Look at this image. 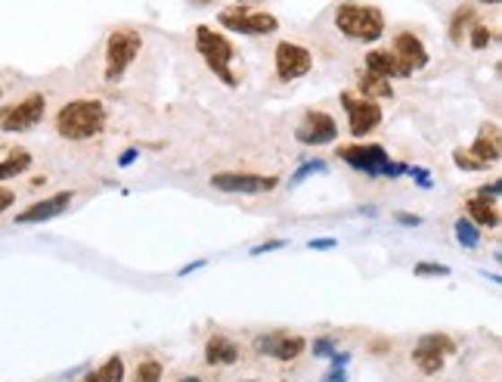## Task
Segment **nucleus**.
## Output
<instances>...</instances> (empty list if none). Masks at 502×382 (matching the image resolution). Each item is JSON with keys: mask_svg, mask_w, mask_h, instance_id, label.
Here are the masks:
<instances>
[{"mask_svg": "<svg viewBox=\"0 0 502 382\" xmlns=\"http://www.w3.org/2000/svg\"><path fill=\"white\" fill-rule=\"evenodd\" d=\"M456 240L462 243V249H474L480 243V230L474 227L469 218H459L456 221Z\"/></svg>", "mask_w": 502, "mask_h": 382, "instance_id": "nucleus-24", "label": "nucleus"}, {"mask_svg": "<svg viewBox=\"0 0 502 382\" xmlns=\"http://www.w3.org/2000/svg\"><path fill=\"white\" fill-rule=\"evenodd\" d=\"M366 72L382 75V78H410L412 69L397 57L394 50H369L366 53Z\"/></svg>", "mask_w": 502, "mask_h": 382, "instance_id": "nucleus-16", "label": "nucleus"}, {"mask_svg": "<svg viewBox=\"0 0 502 382\" xmlns=\"http://www.w3.org/2000/svg\"><path fill=\"white\" fill-rule=\"evenodd\" d=\"M177 382H202L198 377H183V379H177Z\"/></svg>", "mask_w": 502, "mask_h": 382, "instance_id": "nucleus-39", "label": "nucleus"}, {"mask_svg": "<svg viewBox=\"0 0 502 382\" xmlns=\"http://www.w3.org/2000/svg\"><path fill=\"white\" fill-rule=\"evenodd\" d=\"M313 354H316V358H332V354H335L332 339H316V342H313Z\"/></svg>", "mask_w": 502, "mask_h": 382, "instance_id": "nucleus-29", "label": "nucleus"}, {"mask_svg": "<svg viewBox=\"0 0 502 382\" xmlns=\"http://www.w3.org/2000/svg\"><path fill=\"white\" fill-rule=\"evenodd\" d=\"M31 168V153L22 147H13L10 153L0 159V181H13V177L25 174Z\"/></svg>", "mask_w": 502, "mask_h": 382, "instance_id": "nucleus-20", "label": "nucleus"}, {"mask_svg": "<svg viewBox=\"0 0 502 382\" xmlns=\"http://www.w3.org/2000/svg\"><path fill=\"white\" fill-rule=\"evenodd\" d=\"M13 202H16V193L13 190H0V211H6Z\"/></svg>", "mask_w": 502, "mask_h": 382, "instance_id": "nucleus-32", "label": "nucleus"}, {"mask_svg": "<svg viewBox=\"0 0 502 382\" xmlns=\"http://www.w3.org/2000/svg\"><path fill=\"white\" fill-rule=\"evenodd\" d=\"M357 87H360V93L366 100H391V97H394V87H391V81L382 78V75H373V72L360 75V78H357Z\"/></svg>", "mask_w": 502, "mask_h": 382, "instance_id": "nucleus-22", "label": "nucleus"}, {"mask_svg": "<svg viewBox=\"0 0 502 382\" xmlns=\"http://www.w3.org/2000/svg\"><path fill=\"white\" fill-rule=\"evenodd\" d=\"M44 112H47L44 93H29V97H22L19 103L6 106L4 112H0V131L25 134V131H31L34 125L44 121Z\"/></svg>", "mask_w": 502, "mask_h": 382, "instance_id": "nucleus-7", "label": "nucleus"}, {"mask_svg": "<svg viewBox=\"0 0 502 382\" xmlns=\"http://www.w3.org/2000/svg\"><path fill=\"white\" fill-rule=\"evenodd\" d=\"M335 29L350 40L373 44L384 35V13L366 4H341L335 10Z\"/></svg>", "mask_w": 502, "mask_h": 382, "instance_id": "nucleus-3", "label": "nucleus"}, {"mask_svg": "<svg viewBox=\"0 0 502 382\" xmlns=\"http://www.w3.org/2000/svg\"><path fill=\"white\" fill-rule=\"evenodd\" d=\"M196 50H198V57L205 59V66H208V69L217 75L220 84L239 87V75L233 72L236 47H233L224 35H220V31H215L211 25H198V29H196Z\"/></svg>", "mask_w": 502, "mask_h": 382, "instance_id": "nucleus-2", "label": "nucleus"}, {"mask_svg": "<svg viewBox=\"0 0 502 382\" xmlns=\"http://www.w3.org/2000/svg\"><path fill=\"white\" fill-rule=\"evenodd\" d=\"M260 354H267V358H277V360H295L301 358V354L307 351V339L301 336H288V333H270V336H260L258 342H254Z\"/></svg>", "mask_w": 502, "mask_h": 382, "instance_id": "nucleus-13", "label": "nucleus"}, {"mask_svg": "<svg viewBox=\"0 0 502 382\" xmlns=\"http://www.w3.org/2000/svg\"><path fill=\"white\" fill-rule=\"evenodd\" d=\"M192 4H198V6H205V4H211V0H192Z\"/></svg>", "mask_w": 502, "mask_h": 382, "instance_id": "nucleus-40", "label": "nucleus"}, {"mask_svg": "<svg viewBox=\"0 0 502 382\" xmlns=\"http://www.w3.org/2000/svg\"><path fill=\"white\" fill-rule=\"evenodd\" d=\"M478 22V13H474V6L462 4L456 13L450 16V29H446V35H450L453 44H462V38L471 31V25Z\"/></svg>", "mask_w": 502, "mask_h": 382, "instance_id": "nucleus-21", "label": "nucleus"}, {"mask_svg": "<svg viewBox=\"0 0 502 382\" xmlns=\"http://www.w3.org/2000/svg\"><path fill=\"white\" fill-rule=\"evenodd\" d=\"M391 50H394L412 72H418V69L428 66V50H425L422 38L412 35V31H401V35L394 38V44H391Z\"/></svg>", "mask_w": 502, "mask_h": 382, "instance_id": "nucleus-17", "label": "nucleus"}, {"mask_svg": "<svg viewBox=\"0 0 502 382\" xmlns=\"http://www.w3.org/2000/svg\"><path fill=\"white\" fill-rule=\"evenodd\" d=\"M134 159H137V149H128V153L121 155V165H130V162H134Z\"/></svg>", "mask_w": 502, "mask_h": 382, "instance_id": "nucleus-38", "label": "nucleus"}, {"mask_svg": "<svg viewBox=\"0 0 502 382\" xmlns=\"http://www.w3.org/2000/svg\"><path fill=\"white\" fill-rule=\"evenodd\" d=\"M313 172H326V165H322L320 159H316V162H307V165H301V168H298V174H295V181H292V183H301V181H304V177H311Z\"/></svg>", "mask_w": 502, "mask_h": 382, "instance_id": "nucleus-28", "label": "nucleus"}, {"mask_svg": "<svg viewBox=\"0 0 502 382\" xmlns=\"http://www.w3.org/2000/svg\"><path fill=\"white\" fill-rule=\"evenodd\" d=\"M211 187L220 193H242V196H258L270 193L279 187L277 174H251V172H220L211 177Z\"/></svg>", "mask_w": 502, "mask_h": 382, "instance_id": "nucleus-9", "label": "nucleus"}, {"mask_svg": "<svg viewBox=\"0 0 502 382\" xmlns=\"http://www.w3.org/2000/svg\"><path fill=\"white\" fill-rule=\"evenodd\" d=\"M326 382H348V373H345V367H335L332 373L326 377Z\"/></svg>", "mask_w": 502, "mask_h": 382, "instance_id": "nucleus-35", "label": "nucleus"}, {"mask_svg": "<svg viewBox=\"0 0 502 382\" xmlns=\"http://www.w3.org/2000/svg\"><path fill=\"white\" fill-rule=\"evenodd\" d=\"M162 364L158 360H140L134 370V382H162Z\"/></svg>", "mask_w": 502, "mask_h": 382, "instance_id": "nucleus-25", "label": "nucleus"}, {"mask_svg": "<svg viewBox=\"0 0 502 382\" xmlns=\"http://www.w3.org/2000/svg\"><path fill=\"white\" fill-rule=\"evenodd\" d=\"M205 360L211 367H233L239 360V342H233L224 333H215V336L205 342Z\"/></svg>", "mask_w": 502, "mask_h": 382, "instance_id": "nucleus-18", "label": "nucleus"}, {"mask_svg": "<svg viewBox=\"0 0 502 382\" xmlns=\"http://www.w3.org/2000/svg\"><path fill=\"white\" fill-rule=\"evenodd\" d=\"M453 159H456V165H462V168H484V165H478V162H474L471 155H465V153H453Z\"/></svg>", "mask_w": 502, "mask_h": 382, "instance_id": "nucleus-31", "label": "nucleus"}, {"mask_svg": "<svg viewBox=\"0 0 502 382\" xmlns=\"http://www.w3.org/2000/svg\"><path fill=\"white\" fill-rule=\"evenodd\" d=\"M480 4H490V6H497V4H499V0H480Z\"/></svg>", "mask_w": 502, "mask_h": 382, "instance_id": "nucleus-41", "label": "nucleus"}, {"mask_svg": "<svg viewBox=\"0 0 502 382\" xmlns=\"http://www.w3.org/2000/svg\"><path fill=\"white\" fill-rule=\"evenodd\" d=\"M295 138H298V143H304V147H322V143H332L339 138V125H335V119L329 112L311 109V112H304V119H301Z\"/></svg>", "mask_w": 502, "mask_h": 382, "instance_id": "nucleus-12", "label": "nucleus"}, {"mask_svg": "<svg viewBox=\"0 0 502 382\" xmlns=\"http://www.w3.org/2000/svg\"><path fill=\"white\" fill-rule=\"evenodd\" d=\"M106 106L100 100H72L57 112V134L72 143L91 140L106 128Z\"/></svg>", "mask_w": 502, "mask_h": 382, "instance_id": "nucleus-1", "label": "nucleus"}, {"mask_svg": "<svg viewBox=\"0 0 502 382\" xmlns=\"http://www.w3.org/2000/svg\"><path fill=\"white\" fill-rule=\"evenodd\" d=\"M143 50V35L137 29H115L106 38V81H121Z\"/></svg>", "mask_w": 502, "mask_h": 382, "instance_id": "nucleus-5", "label": "nucleus"}, {"mask_svg": "<svg viewBox=\"0 0 502 382\" xmlns=\"http://www.w3.org/2000/svg\"><path fill=\"white\" fill-rule=\"evenodd\" d=\"M277 78L279 81H298L313 69V57L304 44L295 40H279L277 44Z\"/></svg>", "mask_w": 502, "mask_h": 382, "instance_id": "nucleus-11", "label": "nucleus"}, {"mask_svg": "<svg viewBox=\"0 0 502 382\" xmlns=\"http://www.w3.org/2000/svg\"><path fill=\"white\" fill-rule=\"evenodd\" d=\"M332 245H335V240H313L311 249H332Z\"/></svg>", "mask_w": 502, "mask_h": 382, "instance_id": "nucleus-37", "label": "nucleus"}, {"mask_svg": "<svg viewBox=\"0 0 502 382\" xmlns=\"http://www.w3.org/2000/svg\"><path fill=\"white\" fill-rule=\"evenodd\" d=\"M335 153H339V159H345L350 168H357L366 177H401L410 172L401 162H391L388 149L378 147V143H363V147L348 143V147H339Z\"/></svg>", "mask_w": 502, "mask_h": 382, "instance_id": "nucleus-4", "label": "nucleus"}, {"mask_svg": "<svg viewBox=\"0 0 502 382\" xmlns=\"http://www.w3.org/2000/svg\"><path fill=\"white\" fill-rule=\"evenodd\" d=\"M418 277H450V268L446 264H431V262H418L416 264Z\"/></svg>", "mask_w": 502, "mask_h": 382, "instance_id": "nucleus-27", "label": "nucleus"}, {"mask_svg": "<svg viewBox=\"0 0 502 382\" xmlns=\"http://www.w3.org/2000/svg\"><path fill=\"white\" fill-rule=\"evenodd\" d=\"M490 40H493V31L487 29L484 22H474L471 25V47H474V50H484Z\"/></svg>", "mask_w": 502, "mask_h": 382, "instance_id": "nucleus-26", "label": "nucleus"}, {"mask_svg": "<svg viewBox=\"0 0 502 382\" xmlns=\"http://www.w3.org/2000/svg\"><path fill=\"white\" fill-rule=\"evenodd\" d=\"M480 196H490V200H499V181H493L490 187H480Z\"/></svg>", "mask_w": 502, "mask_h": 382, "instance_id": "nucleus-36", "label": "nucleus"}, {"mask_svg": "<svg viewBox=\"0 0 502 382\" xmlns=\"http://www.w3.org/2000/svg\"><path fill=\"white\" fill-rule=\"evenodd\" d=\"M450 354H456V342H453L446 333H425L416 342V348H412V364H416L425 377H435V373L444 370Z\"/></svg>", "mask_w": 502, "mask_h": 382, "instance_id": "nucleus-8", "label": "nucleus"}, {"mask_svg": "<svg viewBox=\"0 0 502 382\" xmlns=\"http://www.w3.org/2000/svg\"><path fill=\"white\" fill-rule=\"evenodd\" d=\"M0 97H4V91H0Z\"/></svg>", "mask_w": 502, "mask_h": 382, "instance_id": "nucleus-42", "label": "nucleus"}, {"mask_svg": "<svg viewBox=\"0 0 502 382\" xmlns=\"http://www.w3.org/2000/svg\"><path fill=\"white\" fill-rule=\"evenodd\" d=\"M84 382H125V360L115 354V358H109L106 364H100L96 370L87 373Z\"/></svg>", "mask_w": 502, "mask_h": 382, "instance_id": "nucleus-23", "label": "nucleus"}, {"mask_svg": "<svg viewBox=\"0 0 502 382\" xmlns=\"http://www.w3.org/2000/svg\"><path fill=\"white\" fill-rule=\"evenodd\" d=\"M410 174H412V177H416V181H418V183H422V187H425V190H428V187H431V177H428V172H425V168H412V172H410Z\"/></svg>", "mask_w": 502, "mask_h": 382, "instance_id": "nucleus-33", "label": "nucleus"}, {"mask_svg": "<svg viewBox=\"0 0 502 382\" xmlns=\"http://www.w3.org/2000/svg\"><path fill=\"white\" fill-rule=\"evenodd\" d=\"M471 159L478 162V165H493V162H499V155H502V138H499V128L493 125H484L480 128V134L474 138L471 143Z\"/></svg>", "mask_w": 502, "mask_h": 382, "instance_id": "nucleus-15", "label": "nucleus"}, {"mask_svg": "<svg viewBox=\"0 0 502 382\" xmlns=\"http://www.w3.org/2000/svg\"><path fill=\"white\" fill-rule=\"evenodd\" d=\"M341 106L348 109V121H350V134L354 138H366L373 134L378 125H382V106L375 100L357 97V93L345 91L341 93Z\"/></svg>", "mask_w": 502, "mask_h": 382, "instance_id": "nucleus-10", "label": "nucleus"}, {"mask_svg": "<svg viewBox=\"0 0 502 382\" xmlns=\"http://www.w3.org/2000/svg\"><path fill=\"white\" fill-rule=\"evenodd\" d=\"M469 221L474 227H499V209H497V200H487V196H471L469 200Z\"/></svg>", "mask_w": 502, "mask_h": 382, "instance_id": "nucleus-19", "label": "nucleus"}, {"mask_svg": "<svg viewBox=\"0 0 502 382\" xmlns=\"http://www.w3.org/2000/svg\"><path fill=\"white\" fill-rule=\"evenodd\" d=\"M217 22L224 25V29L239 31V35H251V38L273 35V31L279 29V19L277 16H270V13H264V10H251V6H245V4L220 10Z\"/></svg>", "mask_w": 502, "mask_h": 382, "instance_id": "nucleus-6", "label": "nucleus"}, {"mask_svg": "<svg viewBox=\"0 0 502 382\" xmlns=\"http://www.w3.org/2000/svg\"><path fill=\"white\" fill-rule=\"evenodd\" d=\"M286 240H273V243H260L258 249H251V255H260V252H277V249H283Z\"/></svg>", "mask_w": 502, "mask_h": 382, "instance_id": "nucleus-30", "label": "nucleus"}, {"mask_svg": "<svg viewBox=\"0 0 502 382\" xmlns=\"http://www.w3.org/2000/svg\"><path fill=\"white\" fill-rule=\"evenodd\" d=\"M397 221L407 224V227H416V224H422V218H418V215H407V211H401V215H397Z\"/></svg>", "mask_w": 502, "mask_h": 382, "instance_id": "nucleus-34", "label": "nucleus"}, {"mask_svg": "<svg viewBox=\"0 0 502 382\" xmlns=\"http://www.w3.org/2000/svg\"><path fill=\"white\" fill-rule=\"evenodd\" d=\"M72 200H75V193H53V196H47V200H38V202H31L29 209L25 211H19L16 215V224H44V221H53V218H59L63 211L72 206Z\"/></svg>", "mask_w": 502, "mask_h": 382, "instance_id": "nucleus-14", "label": "nucleus"}]
</instances>
